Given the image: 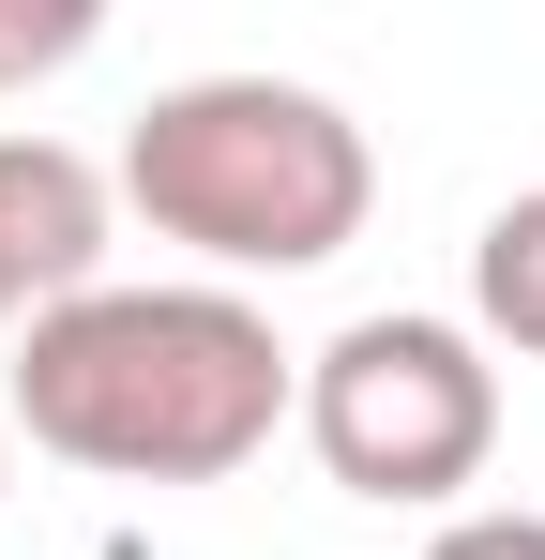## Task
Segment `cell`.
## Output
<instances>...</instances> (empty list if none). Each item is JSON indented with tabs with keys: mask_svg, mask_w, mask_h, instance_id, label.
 I'll return each instance as SVG.
<instances>
[{
	"mask_svg": "<svg viewBox=\"0 0 545 560\" xmlns=\"http://www.w3.org/2000/svg\"><path fill=\"white\" fill-rule=\"evenodd\" d=\"M425 560H545V515H454Z\"/></svg>",
	"mask_w": 545,
	"mask_h": 560,
	"instance_id": "obj_7",
	"label": "cell"
},
{
	"mask_svg": "<svg viewBox=\"0 0 545 560\" xmlns=\"http://www.w3.org/2000/svg\"><path fill=\"white\" fill-rule=\"evenodd\" d=\"M121 197L167 243H197L212 273H318L334 243H363L379 152H363L349 106L303 92V77H182V92L137 106Z\"/></svg>",
	"mask_w": 545,
	"mask_h": 560,
	"instance_id": "obj_2",
	"label": "cell"
},
{
	"mask_svg": "<svg viewBox=\"0 0 545 560\" xmlns=\"http://www.w3.org/2000/svg\"><path fill=\"white\" fill-rule=\"evenodd\" d=\"M91 0H0V92H31V77H61V61H91Z\"/></svg>",
	"mask_w": 545,
	"mask_h": 560,
	"instance_id": "obj_6",
	"label": "cell"
},
{
	"mask_svg": "<svg viewBox=\"0 0 545 560\" xmlns=\"http://www.w3.org/2000/svg\"><path fill=\"white\" fill-rule=\"evenodd\" d=\"M469 318H485L500 349H531V364H545V183L485 212V243H469Z\"/></svg>",
	"mask_w": 545,
	"mask_h": 560,
	"instance_id": "obj_5",
	"label": "cell"
},
{
	"mask_svg": "<svg viewBox=\"0 0 545 560\" xmlns=\"http://www.w3.org/2000/svg\"><path fill=\"white\" fill-rule=\"evenodd\" d=\"M303 409V364L272 349L243 288H106L46 303L15 334V424L31 455L106 469V485H228L272 455V424Z\"/></svg>",
	"mask_w": 545,
	"mask_h": 560,
	"instance_id": "obj_1",
	"label": "cell"
},
{
	"mask_svg": "<svg viewBox=\"0 0 545 560\" xmlns=\"http://www.w3.org/2000/svg\"><path fill=\"white\" fill-rule=\"evenodd\" d=\"M91 258H106V167L61 137H0V334L77 303Z\"/></svg>",
	"mask_w": 545,
	"mask_h": 560,
	"instance_id": "obj_4",
	"label": "cell"
},
{
	"mask_svg": "<svg viewBox=\"0 0 545 560\" xmlns=\"http://www.w3.org/2000/svg\"><path fill=\"white\" fill-rule=\"evenodd\" d=\"M303 440L349 500H454L500 455V364L454 334V318H349L318 364H303Z\"/></svg>",
	"mask_w": 545,
	"mask_h": 560,
	"instance_id": "obj_3",
	"label": "cell"
}]
</instances>
